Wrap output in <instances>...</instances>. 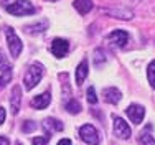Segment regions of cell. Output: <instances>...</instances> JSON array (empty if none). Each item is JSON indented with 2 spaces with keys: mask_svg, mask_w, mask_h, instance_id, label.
Wrapping results in <instances>:
<instances>
[{
  "mask_svg": "<svg viewBox=\"0 0 155 145\" xmlns=\"http://www.w3.org/2000/svg\"><path fill=\"white\" fill-rule=\"evenodd\" d=\"M43 64H40V63H35V64H31L30 68L27 69V73H25L23 76V83H25V89H33L36 86V84L41 81L43 77Z\"/></svg>",
  "mask_w": 155,
  "mask_h": 145,
  "instance_id": "cell-1",
  "label": "cell"
},
{
  "mask_svg": "<svg viewBox=\"0 0 155 145\" xmlns=\"http://www.w3.org/2000/svg\"><path fill=\"white\" fill-rule=\"evenodd\" d=\"M7 12L15 15V17H23V15H33L36 12V8L28 0H17V2L7 5Z\"/></svg>",
  "mask_w": 155,
  "mask_h": 145,
  "instance_id": "cell-2",
  "label": "cell"
},
{
  "mask_svg": "<svg viewBox=\"0 0 155 145\" xmlns=\"http://www.w3.org/2000/svg\"><path fill=\"white\" fill-rule=\"evenodd\" d=\"M5 35H7V43H8L10 54H12L13 58H17L18 54L21 53V50H23L21 40L17 36V33H15V30H13V28H7L5 30Z\"/></svg>",
  "mask_w": 155,
  "mask_h": 145,
  "instance_id": "cell-3",
  "label": "cell"
},
{
  "mask_svg": "<svg viewBox=\"0 0 155 145\" xmlns=\"http://www.w3.org/2000/svg\"><path fill=\"white\" fill-rule=\"evenodd\" d=\"M79 137L89 145H97L99 143V132L96 130V127L91 124H84L83 127L79 129Z\"/></svg>",
  "mask_w": 155,
  "mask_h": 145,
  "instance_id": "cell-4",
  "label": "cell"
},
{
  "mask_svg": "<svg viewBox=\"0 0 155 145\" xmlns=\"http://www.w3.org/2000/svg\"><path fill=\"white\" fill-rule=\"evenodd\" d=\"M114 133H116L119 139H129L130 137V127L129 124L124 120L122 117H114Z\"/></svg>",
  "mask_w": 155,
  "mask_h": 145,
  "instance_id": "cell-5",
  "label": "cell"
},
{
  "mask_svg": "<svg viewBox=\"0 0 155 145\" xmlns=\"http://www.w3.org/2000/svg\"><path fill=\"white\" fill-rule=\"evenodd\" d=\"M125 112H127L129 119H130L135 125H139L140 122L143 120V116H145V109H143L142 106H139V104H130V106L125 109Z\"/></svg>",
  "mask_w": 155,
  "mask_h": 145,
  "instance_id": "cell-6",
  "label": "cell"
},
{
  "mask_svg": "<svg viewBox=\"0 0 155 145\" xmlns=\"http://www.w3.org/2000/svg\"><path fill=\"white\" fill-rule=\"evenodd\" d=\"M68 50H69V44H68L66 40H63V38L53 40L51 48H50L51 54H53V56H56V58H63L66 53H68Z\"/></svg>",
  "mask_w": 155,
  "mask_h": 145,
  "instance_id": "cell-7",
  "label": "cell"
},
{
  "mask_svg": "<svg viewBox=\"0 0 155 145\" xmlns=\"http://www.w3.org/2000/svg\"><path fill=\"white\" fill-rule=\"evenodd\" d=\"M107 40L112 44H116V46H125L129 41V33L124 31V30H114L107 36Z\"/></svg>",
  "mask_w": 155,
  "mask_h": 145,
  "instance_id": "cell-8",
  "label": "cell"
},
{
  "mask_svg": "<svg viewBox=\"0 0 155 145\" xmlns=\"http://www.w3.org/2000/svg\"><path fill=\"white\" fill-rule=\"evenodd\" d=\"M102 96H104V101L109 104H117L120 101V97H122V94H120V91L117 87H106L102 91Z\"/></svg>",
  "mask_w": 155,
  "mask_h": 145,
  "instance_id": "cell-9",
  "label": "cell"
},
{
  "mask_svg": "<svg viewBox=\"0 0 155 145\" xmlns=\"http://www.w3.org/2000/svg\"><path fill=\"white\" fill-rule=\"evenodd\" d=\"M50 102H51V94L50 92H43V94L35 96V97L31 99V106L35 107V109H45V107H48Z\"/></svg>",
  "mask_w": 155,
  "mask_h": 145,
  "instance_id": "cell-10",
  "label": "cell"
},
{
  "mask_svg": "<svg viewBox=\"0 0 155 145\" xmlns=\"http://www.w3.org/2000/svg\"><path fill=\"white\" fill-rule=\"evenodd\" d=\"M20 102H21V89H20V86H15L12 91V97H10L12 114H18V110H20Z\"/></svg>",
  "mask_w": 155,
  "mask_h": 145,
  "instance_id": "cell-11",
  "label": "cell"
},
{
  "mask_svg": "<svg viewBox=\"0 0 155 145\" xmlns=\"http://www.w3.org/2000/svg\"><path fill=\"white\" fill-rule=\"evenodd\" d=\"M87 73H89V68H87V61H86V59H83V61L79 63V66L76 68V83H78V86H81V84L84 83V79H86Z\"/></svg>",
  "mask_w": 155,
  "mask_h": 145,
  "instance_id": "cell-12",
  "label": "cell"
},
{
  "mask_svg": "<svg viewBox=\"0 0 155 145\" xmlns=\"http://www.w3.org/2000/svg\"><path fill=\"white\" fill-rule=\"evenodd\" d=\"M73 5L81 15H86L93 10V0H74Z\"/></svg>",
  "mask_w": 155,
  "mask_h": 145,
  "instance_id": "cell-13",
  "label": "cell"
},
{
  "mask_svg": "<svg viewBox=\"0 0 155 145\" xmlns=\"http://www.w3.org/2000/svg\"><path fill=\"white\" fill-rule=\"evenodd\" d=\"M48 28V21L41 20L40 23H33V25H27L25 27V31L30 33V35H36V33H43Z\"/></svg>",
  "mask_w": 155,
  "mask_h": 145,
  "instance_id": "cell-14",
  "label": "cell"
},
{
  "mask_svg": "<svg viewBox=\"0 0 155 145\" xmlns=\"http://www.w3.org/2000/svg\"><path fill=\"white\" fill-rule=\"evenodd\" d=\"M12 81V68L8 66H3L2 68V74H0V91L5 89V86Z\"/></svg>",
  "mask_w": 155,
  "mask_h": 145,
  "instance_id": "cell-15",
  "label": "cell"
},
{
  "mask_svg": "<svg viewBox=\"0 0 155 145\" xmlns=\"http://www.w3.org/2000/svg\"><path fill=\"white\" fill-rule=\"evenodd\" d=\"M45 127L48 129V130H51V132H61L64 125H63V122H60L58 119L48 117L46 120H45Z\"/></svg>",
  "mask_w": 155,
  "mask_h": 145,
  "instance_id": "cell-16",
  "label": "cell"
},
{
  "mask_svg": "<svg viewBox=\"0 0 155 145\" xmlns=\"http://www.w3.org/2000/svg\"><path fill=\"white\" fill-rule=\"evenodd\" d=\"M106 13H109V15H112V17H116V18H122V20H130L132 17H134V13L130 12V10H104Z\"/></svg>",
  "mask_w": 155,
  "mask_h": 145,
  "instance_id": "cell-17",
  "label": "cell"
},
{
  "mask_svg": "<svg viewBox=\"0 0 155 145\" xmlns=\"http://www.w3.org/2000/svg\"><path fill=\"white\" fill-rule=\"evenodd\" d=\"M66 110L69 114H79L81 112V104L76 99H71L69 102H66Z\"/></svg>",
  "mask_w": 155,
  "mask_h": 145,
  "instance_id": "cell-18",
  "label": "cell"
},
{
  "mask_svg": "<svg viewBox=\"0 0 155 145\" xmlns=\"http://www.w3.org/2000/svg\"><path fill=\"white\" fill-rule=\"evenodd\" d=\"M147 77H149L150 86L155 87V59L149 64V68H147Z\"/></svg>",
  "mask_w": 155,
  "mask_h": 145,
  "instance_id": "cell-19",
  "label": "cell"
},
{
  "mask_svg": "<svg viewBox=\"0 0 155 145\" xmlns=\"http://www.w3.org/2000/svg\"><path fill=\"white\" fill-rule=\"evenodd\" d=\"M139 140H140V143H142V145H155V139L150 135V133H147V132L140 133Z\"/></svg>",
  "mask_w": 155,
  "mask_h": 145,
  "instance_id": "cell-20",
  "label": "cell"
},
{
  "mask_svg": "<svg viewBox=\"0 0 155 145\" xmlns=\"http://www.w3.org/2000/svg\"><path fill=\"white\" fill-rule=\"evenodd\" d=\"M104 61H106L104 51H102V50H96L94 51V63H96V66H99L101 63H104Z\"/></svg>",
  "mask_w": 155,
  "mask_h": 145,
  "instance_id": "cell-21",
  "label": "cell"
},
{
  "mask_svg": "<svg viewBox=\"0 0 155 145\" xmlns=\"http://www.w3.org/2000/svg\"><path fill=\"white\" fill-rule=\"evenodd\" d=\"M35 129H36V122H33V120H27L23 125H21V130H23V132H27V133L33 132Z\"/></svg>",
  "mask_w": 155,
  "mask_h": 145,
  "instance_id": "cell-22",
  "label": "cell"
},
{
  "mask_svg": "<svg viewBox=\"0 0 155 145\" xmlns=\"http://www.w3.org/2000/svg\"><path fill=\"white\" fill-rule=\"evenodd\" d=\"M86 96H87V102H89V104H96V102H97V96H96L94 87H89V89H87Z\"/></svg>",
  "mask_w": 155,
  "mask_h": 145,
  "instance_id": "cell-23",
  "label": "cell"
},
{
  "mask_svg": "<svg viewBox=\"0 0 155 145\" xmlns=\"http://www.w3.org/2000/svg\"><path fill=\"white\" fill-rule=\"evenodd\" d=\"M48 140H50V135H45V137H35L31 140L33 145H48Z\"/></svg>",
  "mask_w": 155,
  "mask_h": 145,
  "instance_id": "cell-24",
  "label": "cell"
},
{
  "mask_svg": "<svg viewBox=\"0 0 155 145\" xmlns=\"http://www.w3.org/2000/svg\"><path fill=\"white\" fill-rule=\"evenodd\" d=\"M3 120H5V109L0 107V124H3Z\"/></svg>",
  "mask_w": 155,
  "mask_h": 145,
  "instance_id": "cell-25",
  "label": "cell"
},
{
  "mask_svg": "<svg viewBox=\"0 0 155 145\" xmlns=\"http://www.w3.org/2000/svg\"><path fill=\"white\" fill-rule=\"evenodd\" d=\"M58 145H73V143H71V140H69V139H61L60 142H58Z\"/></svg>",
  "mask_w": 155,
  "mask_h": 145,
  "instance_id": "cell-26",
  "label": "cell"
},
{
  "mask_svg": "<svg viewBox=\"0 0 155 145\" xmlns=\"http://www.w3.org/2000/svg\"><path fill=\"white\" fill-rule=\"evenodd\" d=\"M0 145H10L8 139H7V137H0Z\"/></svg>",
  "mask_w": 155,
  "mask_h": 145,
  "instance_id": "cell-27",
  "label": "cell"
},
{
  "mask_svg": "<svg viewBox=\"0 0 155 145\" xmlns=\"http://www.w3.org/2000/svg\"><path fill=\"white\" fill-rule=\"evenodd\" d=\"M2 63H3V53L0 51V64H2Z\"/></svg>",
  "mask_w": 155,
  "mask_h": 145,
  "instance_id": "cell-28",
  "label": "cell"
},
{
  "mask_svg": "<svg viewBox=\"0 0 155 145\" xmlns=\"http://www.w3.org/2000/svg\"><path fill=\"white\" fill-rule=\"evenodd\" d=\"M48 2H56V0H48Z\"/></svg>",
  "mask_w": 155,
  "mask_h": 145,
  "instance_id": "cell-29",
  "label": "cell"
},
{
  "mask_svg": "<svg viewBox=\"0 0 155 145\" xmlns=\"http://www.w3.org/2000/svg\"><path fill=\"white\" fill-rule=\"evenodd\" d=\"M15 145H21V143H20V142H17V143H15Z\"/></svg>",
  "mask_w": 155,
  "mask_h": 145,
  "instance_id": "cell-30",
  "label": "cell"
}]
</instances>
